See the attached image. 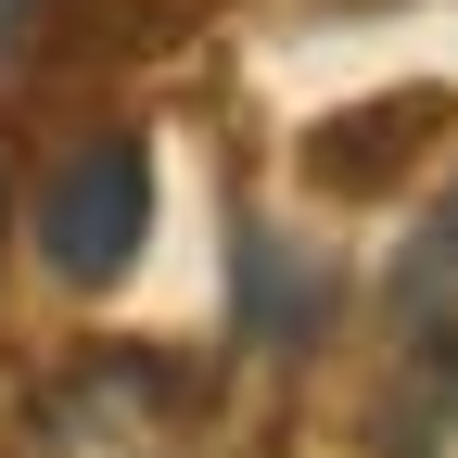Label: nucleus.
Instances as JSON below:
<instances>
[{
  "mask_svg": "<svg viewBox=\"0 0 458 458\" xmlns=\"http://www.w3.org/2000/svg\"><path fill=\"white\" fill-rule=\"evenodd\" d=\"M420 140H445V89H408V102H382V114H331V128L306 140V165H318L331 191H394Z\"/></svg>",
  "mask_w": 458,
  "mask_h": 458,
  "instance_id": "4",
  "label": "nucleus"
},
{
  "mask_svg": "<svg viewBox=\"0 0 458 458\" xmlns=\"http://www.w3.org/2000/svg\"><path fill=\"white\" fill-rule=\"evenodd\" d=\"M38 26H51V0H0V89L26 77V51H38Z\"/></svg>",
  "mask_w": 458,
  "mask_h": 458,
  "instance_id": "5",
  "label": "nucleus"
},
{
  "mask_svg": "<svg viewBox=\"0 0 458 458\" xmlns=\"http://www.w3.org/2000/svg\"><path fill=\"white\" fill-rule=\"evenodd\" d=\"M229 331L242 344H267V357H306V344L331 331V267L306 255V242H280V229H242L229 242Z\"/></svg>",
  "mask_w": 458,
  "mask_h": 458,
  "instance_id": "2",
  "label": "nucleus"
},
{
  "mask_svg": "<svg viewBox=\"0 0 458 458\" xmlns=\"http://www.w3.org/2000/svg\"><path fill=\"white\" fill-rule=\"evenodd\" d=\"M140 242H153V153L128 128H89L38 179V255L64 267V280H128Z\"/></svg>",
  "mask_w": 458,
  "mask_h": 458,
  "instance_id": "1",
  "label": "nucleus"
},
{
  "mask_svg": "<svg viewBox=\"0 0 458 458\" xmlns=\"http://www.w3.org/2000/svg\"><path fill=\"white\" fill-rule=\"evenodd\" d=\"M458 433V293L408 318V357L382 382V420H369V458H445Z\"/></svg>",
  "mask_w": 458,
  "mask_h": 458,
  "instance_id": "3",
  "label": "nucleus"
}]
</instances>
